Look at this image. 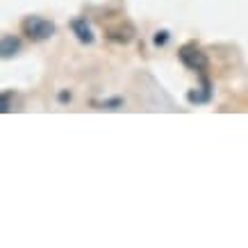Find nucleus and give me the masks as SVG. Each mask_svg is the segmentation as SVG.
Instances as JSON below:
<instances>
[{"instance_id": "obj_1", "label": "nucleus", "mask_w": 248, "mask_h": 248, "mask_svg": "<svg viewBox=\"0 0 248 248\" xmlns=\"http://www.w3.org/2000/svg\"><path fill=\"white\" fill-rule=\"evenodd\" d=\"M21 28L23 34H28L32 41H46V39H50L57 32L55 23L48 21V18H41V16H28Z\"/></svg>"}, {"instance_id": "obj_2", "label": "nucleus", "mask_w": 248, "mask_h": 248, "mask_svg": "<svg viewBox=\"0 0 248 248\" xmlns=\"http://www.w3.org/2000/svg\"><path fill=\"white\" fill-rule=\"evenodd\" d=\"M178 57H180V62L189 71H196V73H203L205 68L210 66L207 55L201 48H196V46H182L180 50H178Z\"/></svg>"}, {"instance_id": "obj_3", "label": "nucleus", "mask_w": 248, "mask_h": 248, "mask_svg": "<svg viewBox=\"0 0 248 248\" xmlns=\"http://www.w3.org/2000/svg\"><path fill=\"white\" fill-rule=\"evenodd\" d=\"M107 39L114 41V44H130L135 39V28L130 23H119V25H112L107 28Z\"/></svg>"}, {"instance_id": "obj_4", "label": "nucleus", "mask_w": 248, "mask_h": 248, "mask_svg": "<svg viewBox=\"0 0 248 248\" xmlns=\"http://www.w3.org/2000/svg\"><path fill=\"white\" fill-rule=\"evenodd\" d=\"M71 30H73V34L78 37L80 44H93V32H91L89 23H87L84 16H76V18L71 21Z\"/></svg>"}, {"instance_id": "obj_5", "label": "nucleus", "mask_w": 248, "mask_h": 248, "mask_svg": "<svg viewBox=\"0 0 248 248\" xmlns=\"http://www.w3.org/2000/svg\"><path fill=\"white\" fill-rule=\"evenodd\" d=\"M18 50H21V39L14 37V34H5V37H2V44H0V53H2V57L9 60V57H14Z\"/></svg>"}, {"instance_id": "obj_6", "label": "nucleus", "mask_w": 248, "mask_h": 248, "mask_svg": "<svg viewBox=\"0 0 248 248\" xmlns=\"http://www.w3.org/2000/svg\"><path fill=\"white\" fill-rule=\"evenodd\" d=\"M187 98H189V103H194V105H201V103H207L210 100V84L203 80V91H189L187 93Z\"/></svg>"}, {"instance_id": "obj_7", "label": "nucleus", "mask_w": 248, "mask_h": 248, "mask_svg": "<svg viewBox=\"0 0 248 248\" xmlns=\"http://www.w3.org/2000/svg\"><path fill=\"white\" fill-rule=\"evenodd\" d=\"M93 105H96L98 109H121V107H123V100H121V98H109V100H96Z\"/></svg>"}, {"instance_id": "obj_8", "label": "nucleus", "mask_w": 248, "mask_h": 248, "mask_svg": "<svg viewBox=\"0 0 248 248\" xmlns=\"http://www.w3.org/2000/svg\"><path fill=\"white\" fill-rule=\"evenodd\" d=\"M12 100H14V91H2V96H0V112L2 114L12 112Z\"/></svg>"}, {"instance_id": "obj_9", "label": "nucleus", "mask_w": 248, "mask_h": 248, "mask_svg": "<svg viewBox=\"0 0 248 248\" xmlns=\"http://www.w3.org/2000/svg\"><path fill=\"white\" fill-rule=\"evenodd\" d=\"M153 44H155V46H166V44H169V32H166V30H157V32H155V37H153Z\"/></svg>"}, {"instance_id": "obj_10", "label": "nucleus", "mask_w": 248, "mask_h": 248, "mask_svg": "<svg viewBox=\"0 0 248 248\" xmlns=\"http://www.w3.org/2000/svg\"><path fill=\"white\" fill-rule=\"evenodd\" d=\"M57 100H60V103H71V91L62 89L60 93H57Z\"/></svg>"}]
</instances>
